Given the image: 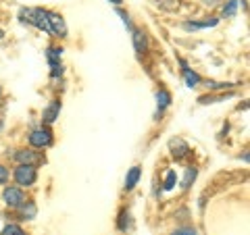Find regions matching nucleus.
<instances>
[{
    "instance_id": "nucleus-2",
    "label": "nucleus",
    "mask_w": 250,
    "mask_h": 235,
    "mask_svg": "<svg viewBox=\"0 0 250 235\" xmlns=\"http://www.w3.org/2000/svg\"><path fill=\"white\" fill-rule=\"evenodd\" d=\"M15 181H17V185L21 187H29V185H34L36 183V179H38V171L34 164H19L17 169H15Z\"/></svg>"
},
{
    "instance_id": "nucleus-7",
    "label": "nucleus",
    "mask_w": 250,
    "mask_h": 235,
    "mask_svg": "<svg viewBox=\"0 0 250 235\" xmlns=\"http://www.w3.org/2000/svg\"><path fill=\"white\" fill-rule=\"evenodd\" d=\"M217 23H219L217 17H208L207 21H200V23H196V21H186V23H184V29L194 31V29H202V27H215Z\"/></svg>"
},
{
    "instance_id": "nucleus-3",
    "label": "nucleus",
    "mask_w": 250,
    "mask_h": 235,
    "mask_svg": "<svg viewBox=\"0 0 250 235\" xmlns=\"http://www.w3.org/2000/svg\"><path fill=\"white\" fill-rule=\"evenodd\" d=\"M29 144L34 148H48L52 144V133L50 129L40 127V129H34L29 133Z\"/></svg>"
},
{
    "instance_id": "nucleus-21",
    "label": "nucleus",
    "mask_w": 250,
    "mask_h": 235,
    "mask_svg": "<svg viewBox=\"0 0 250 235\" xmlns=\"http://www.w3.org/2000/svg\"><path fill=\"white\" fill-rule=\"evenodd\" d=\"M171 235H198L194 229H188V227H184V229H177V231H173Z\"/></svg>"
},
{
    "instance_id": "nucleus-8",
    "label": "nucleus",
    "mask_w": 250,
    "mask_h": 235,
    "mask_svg": "<svg viewBox=\"0 0 250 235\" xmlns=\"http://www.w3.org/2000/svg\"><path fill=\"white\" fill-rule=\"evenodd\" d=\"M140 175H142L140 167H131L129 173H127V177H125V190H127V192L134 190V187L138 185V181H140Z\"/></svg>"
},
{
    "instance_id": "nucleus-17",
    "label": "nucleus",
    "mask_w": 250,
    "mask_h": 235,
    "mask_svg": "<svg viewBox=\"0 0 250 235\" xmlns=\"http://www.w3.org/2000/svg\"><path fill=\"white\" fill-rule=\"evenodd\" d=\"M175 181H177V175H175V171H169L167 177H165V190H173L175 187Z\"/></svg>"
},
{
    "instance_id": "nucleus-12",
    "label": "nucleus",
    "mask_w": 250,
    "mask_h": 235,
    "mask_svg": "<svg viewBox=\"0 0 250 235\" xmlns=\"http://www.w3.org/2000/svg\"><path fill=\"white\" fill-rule=\"evenodd\" d=\"M59 111H61V102H52V104L44 111V121H46V123H54V121L59 119Z\"/></svg>"
},
{
    "instance_id": "nucleus-24",
    "label": "nucleus",
    "mask_w": 250,
    "mask_h": 235,
    "mask_svg": "<svg viewBox=\"0 0 250 235\" xmlns=\"http://www.w3.org/2000/svg\"><path fill=\"white\" fill-rule=\"evenodd\" d=\"M0 38H4V31L2 29H0Z\"/></svg>"
},
{
    "instance_id": "nucleus-22",
    "label": "nucleus",
    "mask_w": 250,
    "mask_h": 235,
    "mask_svg": "<svg viewBox=\"0 0 250 235\" xmlns=\"http://www.w3.org/2000/svg\"><path fill=\"white\" fill-rule=\"evenodd\" d=\"M6 181H9V169H4L0 164V183H6Z\"/></svg>"
},
{
    "instance_id": "nucleus-13",
    "label": "nucleus",
    "mask_w": 250,
    "mask_h": 235,
    "mask_svg": "<svg viewBox=\"0 0 250 235\" xmlns=\"http://www.w3.org/2000/svg\"><path fill=\"white\" fill-rule=\"evenodd\" d=\"M169 104H171V94L167 90H159V94H156V106H159V113L165 111Z\"/></svg>"
},
{
    "instance_id": "nucleus-10",
    "label": "nucleus",
    "mask_w": 250,
    "mask_h": 235,
    "mask_svg": "<svg viewBox=\"0 0 250 235\" xmlns=\"http://www.w3.org/2000/svg\"><path fill=\"white\" fill-rule=\"evenodd\" d=\"M171 150H173V156L175 158H184V156L190 152V148H188L186 142H182V139H171Z\"/></svg>"
},
{
    "instance_id": "nucleus-15",
    "label": "nucleus",
    "mask_w": 250,
    "mask_h": 235,
    "mask_svg": "<svg viewBox=\"0 0 250 235\" xmlns=\"http://www.w3.org/2000/svg\"><path fill=\"white\" fill-rule=\"evenodd\" d=\"M196 175H198V169H196V167H188L186 177H184V181H182L184 190H188V187H190V183L194 181V179H196Z\"/></svg>"
},
{
    "instance_id": "nucleus-14",
    "label": "nucleus",
    "mask_w": 250,
    "mask_h": 235,
    "mask_svg": "<svg viewBox=\"0 0 250 235\" xmlns=\"http://www.w3.org/2000/svg\"><path fill=\"white\" fill-rule=\"evenodd\" d=\"M19 210H21V216H23V218H27V221L36 218V213H38L34 202H23V204L19 206Z\"/></svg>"
},
{
    "instance_id": "nucleus-20",
    "label": "nucleus",
    "mask_w": 250,
    "mask_h": 235,
    "mask_svg": "<svg viewBox=\"0 0 250 235\" xmlns=\"http://www.w3.org/2000/svg\"><path fill=\"white\" fill-rule=\"evenodd\" d=\"M119 218H121V221H119V229H121V231H125V229H127V218H129V215L123 210V213L119 215Z\"/></svg>"
},
{
    "instance_id": "nucleus-23",
    "label": "nucleus",
    "mask_w": 250,
    "mask_h": 235,
    "mask_svg": "<svg viewBox=\"0 0 250 235\" xmlns=\"http://www.w3.org/2000/svg\"><path fill=\"white\" fill-rule=\"evenodd\" d=\"M108 2H113V4H121V0H108Z\"/></svg>"
},
{
    "instance_id": "nucleus-18",
    "label": "nucleus",
    "mask_w": 250,
    "mask_h": 235,
    "mask_svg": "<svg viewBox=\"0 0 250 235\" xmlns=\"http://www.w3.org/2000/svg\"><path fill=\"white\" fill-rule=\"evenodd\" d=\"M156 4L165 11H175L177 9V0H156Z\"/></svg>"
},
{
    "instance_id": "nucleus-11",
    "label": "nucleus",
    "mask_w": 250,
    "mask_h": 235,
    "mask_svg": "<svg viewBox=\"0 0 250 235\" xmlns=\"http://www.w3.org/2000/svg\"><path fill=\"white\" fill-rule=\"evenodd\" d=\"M182 67H184V77H186V83L190 85V88H196V85L200 83V75L198 73H194V71H190L188 69V65L182 60Z\"/></svg>"
},
{
    "instance_id": "nucleus-4",
    "label": "nucleus",
    "mask_w": 250,
    "mask_h": 235,
    "mask_svg": "<svg viewBox=\"0 0 250 235\" xmlns=\"http://www.w3.org/2000/svg\"><path fill=\"white\" fill-rule=\"evenodd\" d=\"M2 200L9 208H19L23 202H25V196H23L21 187H6L2 192Z\"/></svg>"
},
{
    "instance_id": "nucleus-1",
    "label": "nucleus",
    "mask_w": 250,
    "mask_h": 235,
    "mask_svg": "<svg viewBox=\"0 0 250 235\" xmlns=\"http://www.w3.org/2000/svg\"><path fill=\"white\" fill-rule=\"evenodd\" d=\"M21 17H23V23H31V25H36L38 29L50 34V29H48V13L46 11H42V9H25L21 13Z\"/></svg>"
},
{
    "instance_id": "nucleus-9",
    "label": "nucleus",
    "mask_w": 250,
    "mask_h": 235,
    "mask_svg": "<svg viewBox=\"0 0 250 235\" xmlns=\"http://www.w3.org/2000/svg\"><path fill=\"white\" fill-rule=\"evenodd\" d=\"M131 38H134V48H136V52H146V46H148V42H146V34L144 31H140V29H131Z\"/></svg>"
},
{
    "instance_id": "nucleus-6",
    "label": "nucleus",
    "mask_w": 250,
    "mask_h": 235,
    "mask_svg": "<svg viewBox=\"0 0 250 235\" xmlns=\"http://www.w3.org/2000/svg\"><path fill=\"white\" fill-rule=\"evenodd\" d=\"M15 160L19 164H34L40 160V154L34 150H19V152H15Z\"/></svg>"
},
{
    "instance_id": "nucleus-19",
    "label": "nucleus",
    "mask_w": 250,
    "mask_h": 235,
    "mask_svg": "<svg viewBox=\"0 0 250 235\" xmlns=\"http://www.w3.org/2000/svg\"><path fill=\"white\" fill-rule=\"evenodd\" d=\"M2 235H25V233H23V229L19 225H6Z\"/></svg>"
},
{
    "instance_id": "nucleus-16",
    "label": "nucleus",
    "mask_w": 250,
    "mask_h": 235,
    "mask_svg": "<svg viewBox=\"0 0 250 235\" xmlns=\"http://www.w3.org/2000/svg\"><path fill=\"white\" fill-rule=\"evenodd\" d=\"M238 2H240V0H228V4L223 6V15H225V17H233V15H236Z\"/></svg>"
},
{
    "instance_id": "nucleus-5",
    "label": "nucleus",
    "mask_w": 250,
    "mask_h": 235,
    "mask_svg": "<svg viewBox=\"0 0 250 235\" xmlns=\"http://www.w3.org/2000/svg\"><path fill=\"white\" fill-rule=\"evenodd\" d=\"M48 29L50 34H57L61 38L67 36V23L59 13H48Z\"/></svg>"
}]
</instances>
